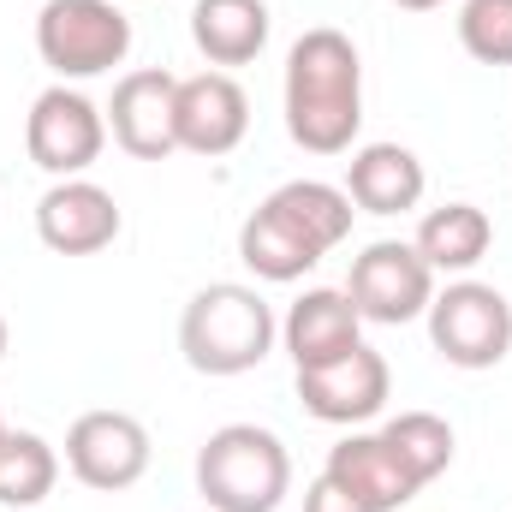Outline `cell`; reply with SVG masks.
<instances>
[{
    "label": "cell",
    "instance_id": "obj_10",
    "mask_svg": "<svg viewBox=\"0 0 512 512\" xmlns=\"http://www.w3.org/2000/svg\"><path fill=\"white\" fill-rule=\"evenodd\" d=\"M102 114L131 161H167L179 149V78L161 66H137L114 84V102Z\"/></svg>",
    "mask_w": 512,
    "mask_h": 512
},
{
    "label": "cell",
    "instance_id": "obj_5",
    "mask_svg": "<svg viewBox=\"0 0 512 512\" xmlns=\"http://www.w3.org/2000/svg\"><path fill=\"white\" fill-rule=\"evenodd\" d=\"M429 346L453 364V370H495L512 352V304L501 286L489 280H447L429 298Z\"/></svg>",
    "mask_w": 512,
    "mask_h": 512
},
{
    "label": "cell",
    "instance_id": "obj_8",
    "mask_svg": "<svg viewBox=\"0 0 512 512\" xmlns=\"http://www.w3.org/2000/svg\"><path fill=\"white\" fill-rule=\"evenodd\" d=\"M66 471L96 495H126L149 471V429L131 411H84L66 429Z\"/></svg>",
    "mask_w": 512,
    "mask_h": 512
},
{
    "label": "cell",
    "instance_id": "obj_1",
    "mask_svg": "<svg viewBox=\"0 0 512 512\" xmlns=\"http://www.w3.org/2000/svg\"><path fill=\"white\" fill-rule=\"evenodd\" d=\"M286 137L304 155H346L364 131V60L346 30L316 24L286 54Z\"/></svg>",
    "mask_w": 512,
    "mask_h": 512
},
{
    "label": "cell",
    "instance_id": "obj_19",
    "mask_svg": "<svg viewBox=\"0 0 512 512\" xmlns=\"http://www.w3.org/2000/svg\"><path fill=\"white\" fill-rule=\"evenodd\" d=\"M268 203L316 245V251H340L346 239H352V197H346V185H328V179H286L280 191H268Z\"/></svg>",
    "mask_w": 512,
    "mask_h": 512
},
{
    "label": "cell",
    "instance_id": "obj_6",
    "mask_svg": "<svg viewBox=\"0 0 512 512\" xmlns=\"http://www.w3.org/2000/svg\"><path fill=\"white\" fill-rule=\"evenodd\" d=\"M24 149L48 179H84L108 149V114L72 84H48L24 114Z\"/></svg>",
    "mask_w": 512,
    "mask_h": 512
},
{
    "label": "cell",
    "instance_id": "obj_24",
    "mask_svg": "<svg viewBox=\"0 0 512 512\" xmlns=\"http://www.w3.org/2000/svg\"><path fill=\"white\" fill-rule=\"evenodd\" d=\"M399 12H435V6H447V0H393Z\"/></svg>",
    "mask_w": 512,
    "mask_h": 512
},
{
    "label": "cell",
    "instance_id": "obj_27",
    "mask_svg": "<svg viewBox=\"0 0 512 512\" xmlns=\"http://www.w3.org/2000/svg\"><path fill=\"white\" fill-rule=\"evenodd\" d=\"M120 6H126V0H120Z\"/></svg>",
    "mask_w": 512,
    "mask_h": 512
},
{
    "label": "cell",
    "instance_id": "obj_23",
    "mask_svg": "<svg viewBox=\"0 0 512 512\" xmlns=\"http://www.w3.org/2000/svg\"><path fill=\"white\" fill-rule=\"evenodd\" d=\"M304 512H376V507H364V501H358L352 489H340V483H334V477L322 471V477H316V483L304 489Z\"/></svg>",
    "mask_w": 512,
    "mask_h": 512
},
{
    "label": "cell",
    "instance_id": "obj_25",
    "mask_svg": "<svg viewBox=\"0 0 512 512\" xmlns=\"http://www.w3.org/2000/svg\"><path fill=\"white\" fill-rule=\"evenodd\" d=\"M6 340H12V334H6V316H0V358H6Z\"/></svg>",
    "mask_w": 512,
    "mask_h": 512
},
{
    "label": "cell",
    "instance_id": "obj_16",
    "mask_svg": "<svg viewBox=\"0 0 512 512\" xmlns=\"http://www.w3.org/2000/svg\"><path fill=\"white\" fill-rule=\"evenodd\" d=\"M268 0H197L191 6V42L209 66H251L268 48Z\"/></svg>",
    "mask_w": 512,
    "mask_h": 512
},
{
    "label": "cell",
    "instance_id": "obj_4",
    "mask_svg": "<svg viewBox=\"0 0 512 512\" xmlns=\"http://www.w3.org/2000/svg\"><path fill=\"white\" fill-rule=\"evenodd\" d=\"M36 54L60 84L102 78L126 66L131 18L120 0H42L36 12Z\"/></svg>",
    "mask_w": 512,
    "mask_h": 512
},
{
    "label": "cell",
    "instance_id": "obj_18",
    "mask_svg": "<svg viewBox=\"0 0 512 512\" xmlns=\"http://www.w3.org/2000/svg\"><path fill=\"white\" fill-rule=\"evenodd\" d=\"M417 256L435 268V274H471L489 245H495V221L477 209V203H441L417 221Z\"/></svg>",
    "mask_w": 512,
    "mask_h": 512
},
{
    "label": "cell",
    "instance_id": "obj_7",
    "mask_svg": "<svg viewBox=\"0 0 512 512\" xmlns=\"http://www.w3.org/2000/svg\"><path fill=\"white\" fill-rule=\"evenodd\" d=\"M346 298L358 304L364 322H382V328L417 322L429 310V298H435V268L405 239H376V245H364L352 256Z\"/></svg>",
    "mask_w": 512,
    "mask_h": 512
},
{
    "label": "cell",
    "instance_id": "obj_13",
    "mask_svg": "<svg viewBox=\"0 0 512 512\" xmlns=\"http://www.w3.org/2000/svg\"><path fill=\"white\" fill-rule=\"evenodd\" d=\"M322 471H328L340 489H352L364 507H376V512H399L405 501L423 495L417 471L399 459V447L387 441L382 429H352L346 441H334Z\"/></svg>",
    "mask_w": 512,
    "mask_h": 512
},
{
    "label": "cell",
    "instance_id": "obj_15",
    "mask_svg": "<svg viewBox=\"0 0 512 512\" xmlns=\"http://www.w3.org/2000/svg\"><path fill=\"white\" fill-rule=\"evenodd\" d=\"M423 191H429V173L405 143H364L346 161V197L364 215H405L423 203Z\"/></svg>",
    "mask_w": 512,
    "mask_h": 512
},
{
    "label": "cell",
    "instance_id": "obj_12",
    "mask_svg": "<svg viewBox=\"0 0 512 512\" xmlns=\"http://www.w3.org/2000/svg\"><path fill=\"white\" fill-rule=\"evenodd\" d=\"M251 131V96L233 72H197L179 78V149L221 161L245 143Z\"/></svg>",
    "mask_w": 512,
    "mask_h": 512
},
{
    "label": "cell",
    "instance_id": "obj_26",
    "mask_svg": "<svg viewBox=\"0 0 512 512\" xmlns=\"http://www.w3.org/2000/svg\"><path fill=\"white\" fill-rule=\"evenodd\" d=\"M0 435H6V417H0Z\"/></svg>",
    "mask_w": 512,
    "mask_h": 512
},
{
    "label": "cell",
    "instance_id": "obj_17",
    "mask_svg": "<svg viewBox=\"0 0 512 512\" xmlns=\"http://www.w3.org/2000/svg\"><path fill=\"white\" fill-rule=\"evenodd\" d=\"M239 262L251 268L256 280H268V286H292V280H304L322 262V251L262 197L245 215V227H239Z\"/></svg>",
    "mask_w": 512,
    "mask_h": 512
},
{
    "label": "cell",
    "instance_id": "obj_22",
    "mask_svg": "<svg viewBox=\"0 0 512 512\" xmlns=\"http://www.w3.org/2000/svg\"><path fill=\"white\" fill-rule=\"evenodd\" d=\"M459 48L483 66H512V0H465Z\"/></svg>",
    "mask_w": 512,
    "mask_h": 512
},
{
    "label": "cell",
    "instance_id": "obj_3",
    "mask_svg": "<svg viewBox=\"0 0 512 512\" xmlns=\"http://www.w3.org/2000/svg\"><path fill=\"white\" fill-rule=\"evenodd\" d=\"M197 495L215 512H274L292 495V453L262 423H221L197 447Z\"/></svg>",
    "mask_w": 512,
    "mask_h": 512
},
{
    "label": "cell",
    "instance_id": "obj_14",
    "mask_svg": "<svg viewBox=\"0 0 512 512\" xmlns=\"http://www.w3.org/2000/svg\"><path fill=\"white\" fill-rule=\"evenodd\" d=\"M280 340L292 352V370H316V364H334L352 346H364V316L346 298V286H310L304 298H292Z\"/></svg>",
    "mask_w": 512,
    "mask_h": 512
},
{
    "label": "cell",
    "instance_id": "obj_2",
    "mask_svg": "<svg viewBox=\"0 0 512 512\" xmlns=\"http://www.w3.org/2000/svg\"><path fill=\"white\" fill-rule=\"evenodd\" d=\"M280 340V322H274V304L245 286V280H215L203 286L185 316H179V352L197 376H245L256 370Z\"/></svg>",
    "mask_w": 512,
    "mask_h": 512
},
{
    "label": "cell",
    "instance_id": "obj_11",
    "mask_svg": "<svg viewBox=\"0 0 512 512\" xmlns=\"http://www.w3.org/2000/svg\"><path fill=\"white\" fill-rule=\"evenodd\" d=\"M120 203L96 179H54L36 203V239L54 256H96L120 239Z\"/></svg>",
    "mask_w": 512,
    "mask_h": 512
},
{
    "label": "cell",
    "instance_id": "obj_20",
    "mask_svg": "<svg viewBox=\"0 0 512 512\" xmlns=\"http://www.w3.org/2000/svg\"><path fill=\"white\" fill-rule=\"evenodd\" d=\"M60 483V453L36 429L0 435V507H42Z\"/></svg>",
    "mask_w": 512,
    "mask_h": 512
},
{
    "label": "cell",
    "instance_id": "obj_9",
    "mask_svg": "<svg viewBox=\"0 0 512 512\" xmlns=\"http://www.w3.org/2000/svg\"><path fill=\"white\" fill-rule=\"evenodd\" d=\"M387 393H393V370H387V358L376 346H352L334 364L298 370V405L316 423H334V429H358V423L382 417Z\"/></svg>",
    "mask_w": 512,
    "mask_h": 512
},
{
    "label": "cell",
    "instance_id": "obj_21",
    "mask_svg": "<svg viewBox=\"0 0 512 512\" xmlns=\"http://www.w3.org/2000/svg\"><path fill=\"white\" fill-rule=\"evenodd\" d=\"M382 435L399 447V459L417 471L423 489L453 465V423L435 417V411H399V417H387L382 423Z\"/></svg>",
    "mask_w": 512,
    "mask_h": 512
}]
</instances>
